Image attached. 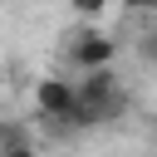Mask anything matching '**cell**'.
I'll return each instance as SVG.
<instances>
[{
    "mask_svg": "<svg viewBox=\"0 0 157 157\" xmlns=\"http://www.w3.org/2000/svg\"><path fill=\"white\" fill-rule=\"evenodd\" d=\"M74 103H78V83H74V78H39V83H34V108H39V118L69 123Z\"/></svg>",
    "mask_w": 157,
    "mask_h": 157,
    "instance_id": "7a4b0ae2",
    "label": "cell"
},
{
    "mask_svg": "<svg viewBox=\"0 0 157 157\" xmlns=\"http://www.w3.org/2000/svg\"><path fill=\"white\" fill-rule=\"evenodd\" d=\"M128 10H157V0H123Z\"/></svg>",
    "mask_w": 157,
    "mask_h": 157,
    "instance_id": "52a82bcc",
    "label": "cell"
},
{
    "mask_svg": "<svg viewBox=\"0 0 157 157\" xmlns=\"http://www.w3.org/2000/svg\"><path fill=\"white\" fill-rule=\"evenodd\" d=\"M69 5H74V15H88V20L108 10V0H69Z\"/></svg>",
    "mask_w": 157,
    "mask_h": 157,
    "instance_id": "277c9868",
    "label": "cell"
},
{
    "mask_svg": "<svg viewBox=\"0 0 157 157\" xmlns=\"http://www.w3.org/2000/svg\"><path fill=\"white\" fill-rule=\"evenodd\" d=\"M142 54H147V59H157V29H147V34H142Z\"/></svg>",
    "mask_w": 157,
    "mask_h": 157,
    "instance_id": "8992f818",
    "label": "cell"
},
{
    "mask_svg": "<svg viewBox=\"0 0 157 157\" xmlns=\"http://www.w3.org/2000/svg\"><path fill=\"white\" fill-rule=\"evenodd\" d=\"M69 59L78 64V74H88V69H113L118 39L103 34V29H78V34L69 39Z\"/></svg>",
    "mask_w": 157,
    "mask_h": 157,
    "instance_id": "6da1fadb",
    "label": "cell"
},
{
    "mask_svg": "<svg viewBox=\"0 0 157 157\" xmlns=\"http://www.w3.org/2000/svg\"><path fill=\"white\" fill-rule=\"evenodd\" d=\"M15 137H29L20 123H10V118H0V142H15Z\"/></svg>",
    "mask_w": 157,
    "mask_h": 157,
    "instance_id": "5b68a950",
    "label": "cell"
},
{
    "mask_svg": "<svg viewBox=\"0 0 157 157\" xmlns=\"http://www.w3.org/2000/svg\"><path fill=\"white\" fill-rule=\"evenodd\" d=\"M0 157H39L29 137H15V142H0Z\"/></svg>",
    "mask_w": 157,
    "mask_h": 157,
    "instance_id": "3957f363",
    "label": "cell"
}]
</instances>
